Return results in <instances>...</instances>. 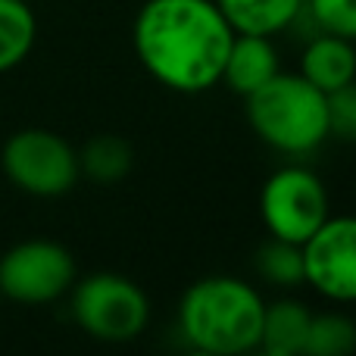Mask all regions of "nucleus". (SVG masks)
Masks as SVG:
<instances>
[{
	"label": "nucleus",
	"instance_id": "obj_17",
	"mask_svg": "<svg viewBox=\"0 0 356 356\" xmlns=\"http://www.w3.org/2000/svg\"><path fill=\"white\" fill-rule=\"evenodd\" d=\"M303 3L322 31L356 41V0H303Z\"/></svg>",
	"mask_w": 356,
	"mask_h": 356
},
{
	"label": "nucleus",
	"instance_id": "obj_12",
	"mask_svg": "<svg viewBox=\"0 0 356 356\" xmlns=\"http://www.w3.org/2000/svg\"><path fill=\"white\" fill-rule=\"evenodd\" d=\"M216 6L234 31L275 38L278 31H288L303 0H216Z\"/></svg>",
	"mask_w": 356,
	"mask_h": 356
},
{
	"label": "nucleus",
	"instance_id": "obj_3",
	"mask_svg": "<svg viewBox=\"0 0 356 356\" xmlns=\"http://www.w3.org/2000/svg\"><path fill=\"white\" fill-rule=\"evenodd\" d=\"M247 100V122L266 147L284 156H307L328 138L325 94L300 72H278Z\"/></svg>",
	"mask_w": 356,
	"mask_h": 356
},
{
	"label": "nucleus",
	"instance_id": "obj_14",
	"mask_svg": "<svg viewBox=\"0 0 356 356\" xmlns=\"http://www.w3.org/2000/svg\"><path fill=\"white\" fill-rule=\"evenodd\" d=\"M38 41V16L29 0H0V75L29 60Z\"/></svg>",
	"mask_w": 356,
	"mask_h": 356
},
{
	"label": "nucleus",
	"instance_id": "obj_13",
	"mask_svg": "<svg viewBox=\"0 0 356 356\" xmlns=\"http://www.w3.org/2000/svg\"><path fill=\"white\" fill-rule=\"evenodd\" d=\"M135 169V150L119 135H94L79 150V172L94 184H119Z\"/></svg>",
	"mask_w": 356,
	"mask_h": 356
},
{
	"label": "nucleus",
	"instance_id": "obj_7",
	"mask_svg": "<svg viewBox=\"0 0 356 356\" xmlns=\"http://www.w3.org/2000/svg\"><path fill=\"white\" fill-rule=\"evenodd\" d=\"M259 216L272 238L303 244L328 219V191L307 166H282L259 191Z\"/></svg>",
	"mask_w": 356,
	"mask_h": 356
},
{
	"label": "nucleus",
	"instance_id": "obj_16",
	"mask_svg": "<svg viewBox=\"0 0 356 356\" xmlns=\"http://www.w3.org/2000/svg\"><path fill=\"white\" fill-rule=\"evenodd\" d=\"M356 350V322L344 313H313L303 356H350Z\"/></svg>",
	"mask_w": 356,
	"mask_h": 356
},
{
	"label": "nucleus",
	"instance_id": "obj_6",
	"mask_svg": "<svg viewBox=\"0 0 356 356\" xmlns=\"http://www.w3.org/2000/svg\"><path fill=\"white\" fill-rule=\"evenodd\" d=\"M79 278L75 257L60 241L29 238L0 257V297L22 307H44L69 294Z\"/></svg>",
	"mask_w": 356,
	"mask_h": 356
},
{
	"label": "nucleus",
	"instance_id": "obj_15",
	"mask_svg": "<svg viewBox=\"0 0 356 356\" xmlns=\"http://www.w3.org/2000/svg\"><path fill=\"white\" fill-rule=\"evenodd\" d=\"M253 269H257V275L266 278L272 288L294 291V288H300V284H307L300 244L272 238V234H269V241L257 250V257H253Z\"/></svg>",
	"mask_w": 356,
	"mask_h": 356
},
{
	"label": "nucleus",
	"instance_id": "obj_9",
	"mask_svg": "<svg viewBox=\"0 0 356 356\" xmlns=\"http://www.w3.org/2000/svg\"><path fill=\"white\" fill-rule=\"evenodd\" d=\"M278 72H282V66H278V50L269 35L234 31L232 47H228V56H225V66H222L219 85H225L232 94L250 97L253 91H259V88Z\"/></svg>",
	"mask_w": 356,
	"mask_h": 356
},
{
	"label": "nucleus",
	"instance_id": "obj_18",
	"mask_svg": "<svg viewBox=\"0 0 356 356\" xmlns=\"http://www.w3.org/2000/svg\"><path fill=\"white\" fill-rule=\"evenodd\" d=\"M325 110H328V138L356 144V79L350 85L325 94Z\"/></svg>",
	"mask_w": 356,
	"mask_h": 356
},
{
	"label": "nucleus",
	"instance_id": "obj_4",
	"mask_svg": "<svg viewBox=\"0 0 356 356\" xmlns=\"http://www.w3.org/2000/svg\"><path fill=\"white\" fill-rule=\"evenodd\" d=\"M69 291H72V319L94 341L129 344L150 322V300L144 288L119 272H94L75 278Z\"/></svg>",
	"mask_w": 356,
	"mask_h": 356
},
{
	"label": "nucleus",
	"instance_id": "obj_5",
	"mask_svg": "<svg viewBox=\"0 0 356 356\" xmlns=\"http://www.w3.org/2000/svg\"><path fill=\"white\" fill-rule=\"evenodd\" d=\"M13 188L31 197H63L79 184V150L50 129H19L0 150Z\"/></svg>",
	"mask_w": 356,
	"mask_h": 356
},
{
	"label": "nucleus",
	"instance_id": "obj_2",
	"mask_svg": "<svg viewBox=\"0 0 356 356\" xmlns=\"http://www.w3.org/2000/svg\"><path fill=\"white\" fill-rule=\"evenodd\" d=\"M266 303L250 282L207 275L178 300V332L191 350L207 356H241L259 347Z\"/></svg>",
	"mask_w": 356,
	"mask_h": 356
},
{
	"label": "nucleus",
	"instance_id": "obj_10",
	"mask_svg": "<svg viewBox=\"0 0 356 356\" xmlns=\"http://www.w3.org/2000/svg\"><path fill=\"white\" fill-rule=\"evenodd\" d=\"M356 41L319 31L309 41H303L300 75L322 94H332L338 88L350 85L356 79Z\"/></svg>",
	"mask_w": 356,
	"mask_h": 356
},
{
	"label": "nucleus",
	"instance_id": "obj_1",
	"mask_svg": "<svg viewBox=\"0 0 356 356\" xmlns=\"http://www.w3.org/2000/svg\"><path fill=\"white\" fill-rule=\"evenodd\" d=\"M234 29L216 0H144L131 44L144 72L175 94L219 85Z\"/></svg>",
	"mask_w": 356,
	"mask_h": 356
},
{
	"label": "nucleus",
	"instance_id": "obj_11",
	"mask_svg": "<svg viewBox=\"0 0 356 356\" xmlns=\"http://www.w3.org/2000/svg\"><path fill=\"white\" fill-rule=\"evenodd\" d=\"M309 319H313V309L303 300H294V297H282L275 303H266L259 350L269 356H303Z\"/></svg>",
	"mask_w": 356,
	"mask_h": 356
},
{
	"label": "nucleus",
	"instance_id": "obj_8",
	"mask_svg": "<svg viewBox=\"0 0 356 356\" xmlns=\"http://www.w3.org/2000/svg\"><path fill=\"white\" fill-rule=\"evenodd\" d=\"M307 284L334 303H356V216H328L300 244Z\"/></svg>",
	"mask_w": 356,
	"mask_h": 356
}]
</instances>
